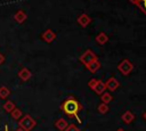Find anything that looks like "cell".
<instances>
[{"label":"cell","mask_w":146,"mask_h":131,"mask_svg":"<svg viewBox=\"0 0 146 131\" xmlns=\"http://www.w3.org/2000/svg\"><path fill=\"white\" fill-rule=\"evenodd\" d=\"M60 109L71 118H75L79 123H81V118L79 117V112L82 109V105L80 104V101L74 98V97H68L66 98L62 105H60Z\"/></svg>","instance_id":"6da1fadb"},{"label":"cell","mask_w":146,"mask_h":131,"mask_svg":"<svg viewBox=\"0 0 146 131\" xmlns=\"http://www.w3.org/2000/svg\"><path fill=\"white\" fill-rule=\"evenodd\" d=\"M117 69L123 74V75H129L130 73H131V71L133 69V64L128 59V58H124V59H122L120 63H119V65H117Z\"/></svg>","instance_id":"7a4b0ae2"},{"label":"cell","mask_w":146,"mask_h":131,"mask_svg":"<svg viewBox=\"0 0 146 131\" xmlns=\"http://www.w3.org/2000/svg\"><path fill=\"white\" fill-rule=\"evenodd\" d=\"M96 59H98V57H97V55H96L91 49L86 50V51L81 55V57H80V62H81L84 66H88L91 62H94V60H96Z\"/></svg>","instance_id":"3957f363"},{"label":"cell","mask_w":146,"mask_h":131,"mask_svg":"<svg viewBox=\"0 0 146 131\" xmlns=\"http://www.w3.org/2000/svg\"><path fill=\"white\" fill-rule=\"evenodd\" d=\"M34 126H35V121L30 115H25L19 121V128L23 129L24 131H31Z\"/></svg>","instance_id":"277c9868"},{"label":"cell","mask_w":146,"mask_h":131,"mask_svg":"<svg viewBox=\"0 0 146 131\" xmlns=\"http://www.w3.org/2000/svg\"><path fill=\"white\" fill-rule=\"evenodd\" d=\"M105 87H106V90H108V92H113V91H115L120 87V82L114 76H111L105 82Z\"/></svg>","instance_id":"5b68a950"},{"label":"cell","mask_w":146,"mask_h":131,"mask_svg":"<svg viewBox=\"0 0 146 131\" xmlns=\"http://www.w3.org/2000/svg\"><path fill=\"white\" fill-rule=\"evenodd\" d=\"M76 22H78V24H79L80 26H82V27H87V26L90 24L91 18H90V16H89L88 14L83 13V14H81V15L78 16Z\"/></svg>","instance_id":"8992f818"},{"label":"cell","mask_w":146,"mask_h":131,"mask_svg":"<svg viewBox=\"0 0 146 131\" xmlns=\"http://www.w3.org/2000/svg\"><path fill=\"white\" fill-rule=\"evenodd\" d=\"M100 62L98 60V59H96V60H94V62H91L88 66H86V68L90 72V73H92V74H95L99 68H100Z\"/></svg>","instance_id":"52a82bcc"},{"label":"cell","mask_w":146,"mask_h":131,"mask_svg":"<svg viewBox=\"0 0 146 131\" xmlns=\"http://www.w3.org/2000/svg\"><path fill=\"white\" fill-rule=\"evenodd\" d=\"M121 118H122V121H123L124 123L130 124V123L135 120V114H133L131 110H125V112L121 115Z\"/></svg>","instance_id":"ba28073f"},{"label":"cell","mask_w":146,"mask_h":131,"mask_svg":"<svg viewBox=\"0 0 146 131\" xmlns=\"http://www.w3.org/2000/svg\"><path fill=\"white\" fill-rule=\"evenodd\" d=\"M96 42L98 43V44H100V46H104L107 41H108V35L105 33V32H100V33H98L97 35H96Z\"/></svg>","instance_id":"9c48e42d"},{"label":"cell","mask_w":146,"mask_h":131,"mask_svg":"<svg viewBox=\"0 0 146 131\" xmlns=\"http://www.w3.org/2000/svg\"><path fill=\"white\" fill-rule=\"evenodd\" d=\"M94 91L97 93V95H102L103 92L106 91V87H105V82H103L102 80H98L95 88H94Z\"/></svg>","instance_id":"30bf717a"},{"label":"cell","mask_w":146,"mask_h":131,"mask_svg":"<svg viewBox=\"0 0 146 131\" xmlns=\"http://www.w3.org/2000/svg\"><path fill=\"white\" fill-rule=\"evenodd\" d=\"M67 125H68L67 121H66L65 118H63V117H59V118L55 122V126H56L59 131H64V130L67 128Z\"/></svg>","instance_id":"8fae6325"},{"label":"cell","mask_w":146,"mask_h":131,"mask_svg":"<svg viewBox=\"0 0 146 131\" xmlns=\"http://www.w3.org/2000/svg\"><path fill=\"white\" fill-rule=\"evenodd\" d=\"M42 38H43V40H46L47 42H51L52 40H55L56 34H55V33H54L51 30H48V31H46V32L43 33Z\"/></svg>","instance_id":"7c38bea8"},{"label":"cell","mask_w":146,"mask_h":131,"mask_svg":"<svg viewBox=\"0 0 146 131\" xmlns=\"http://www.w3.org/2000/svg\"><path fill=\"white\" fill-rule=\"evenodd\" d=\"M100 99H102V103H104V104H110L112 100H113V96L111 95V92H103L102 95H100Z\"/></svg>","instance_id":"4fadbf2b"},{"label":"cell","mask_w":146,"mask_h":131,"mask_svg":"<svg viewBox=\"0 0 146 131\" xmlns=\"http://www.w3.org/2000/svg\"><path fill=\"white\" fill-rule=\"evenodd\" d=\"M97 110H98V113H100V114H106V113L110 110V106H108L107 104L100 103V104L98 105V107H97Z\"/></svg>","instance_id":"5bb4252c"},{"label":"cell","mask_w":146,"mask_h":131,"mask_svg":"<svg viewBox=\"0 0 146 131\" xmlns=\"http://www.w3.org/2000/svg\"><path fill=\"white\" fill-rule=\"evenodd\" d=\"M19 76L22 77V80H24V81H26V80H29V77L31 76V73L26 69V68H24L21 73H19Z\"/></svg>","instance_id":"9a60e30c"},{"label":"cell","mask_w":146,"mask_h":131,"mask_svg":"<svg viewBox=\"0 0 146 131\" xmlns=\"http://www.w3.org/2000/svg\"><path fill=\"white\" fill-rule=\"evenodd\" d=\"M139 8H140V10L146 15V0H139V2H138V5H137Z\"/></svg>","instance_id":"2e32d148"},{"label":"cell","mask_w":146,"mask_h":131,"mask_svg":"<svg viewBox=\"0 0 146 131\" xmlns=\"http://www.w3.org/2000/svg\"><path fill=\"white\" fill-rule=\"evenodd\" d=\"M64 131H80V129L76 125H74V124H68L67 128Z\"/></svg>","instance_id":"e0dca14e"},{"label":"cell","mask_w":146,"mask_h":131,"mask_svg":"<svg viewBox=\"0 0 146 131\" xmlns=\"http://www.w3.org/2000/svg\"><path fill=\"white\" fill-rule=\"evenodd\" d=\"M8 93H9V91H8L6 88H3V87H2V88L0 89V97H1V98L7 97V96H8Z\"/></svg>","instance_id":"ac0fdd59"},{"label":"cell","mask_w":146,"mask_h":131,"mask_svg":"<svg viewBox=\"0 0 146 131\" xmlns=\"http://www.w3.org/2000/svg\"><path fill=\"white\" fill-rule=\"evenodd\" d=\"M97 79H91L89 82H88V87L90 88V89H92L94 90V88H95V85H96V83H97Z\"/></svg>","instance_id":"d6986e66"},{"label":"cell","mask_w":146,"mask_h":131,"mask_svg":"<svg viewBox=\"0 0 146 131\" xmlns=\"http://www.w3.org/2000/svg\"><path fill=\"white\" fill-rule=\"evenodd\" d=\"M21 115H22V113H21V110H18V109H14L13 113H11V116H13L14 118H19Z\"/></svg>","instance_id":"ffe728a7"},{"label":"cell","mask_w":146,"mask_h":131,"mask_svg":"<svg viewBox=\"0 0 146 131\" xmlns=\"http://www.w3.org/2000/svg\"><path fill=\"white\" fill-rule=\"evenodd\" d=\"M3 108H5L6 110H9V112H10V110H13V109H14V104H13V103H10V101H8V103L3 106Z\"/></svg>","instance_id":"44dd1931"},{"label":"cell","mask_w":146,"mask_h":131,"mask_svg":"<svg viewBox=\"0 0 146 131\" xmlns=\"http://www.w3.org/2000/svg\"><path fill=\"white\" fill-rule=\"evenodd\" d=\"M131 3H133V5H138V2H139V0H129Z\"/></svg>","instance_id":"7402d4cb"},{"label":"cell","mask_w":146,"mask_h":131,"mask_svg":"<svg viewBox=\"0 0 146 131\" xmlns=\"http://www.w3.org/2000/svg\"><path fill=\"white\" fill-rule=\"evenodd\" d=\"M116 131H125V130H124V129H122V128H119Z\"/></svg>","instance_id":"603a6c76"},{"label":"cell","mask_w":146,"mask_h":131,"mask_svg":"<svg viewBox=\"0 0 146 131\" xmlns=\"http://www.w3.org/2000/svg\"><path fill=\"white\" fill-rule=\"evenodd\" d=\"M143 117H144V120H145V121H146V112H145V113H144V115H143Z\"/></svg>","instance_id":"cb8c5ba5"},{"label":"cell","mask_w":146,"mask_h":131,"mask_svg":"<svg viewBox=\"0 0 146 131\" xmlns=\"http://www.w3.org/2000/svg\"><path fill=\"white\" fill-rule=\"evenodd\" d=\"M16 131H24V130H23V129H21V128H19V129H17V130H16Z\"/></svg>","instance_id":"d4e9b609"}]
</instances>
